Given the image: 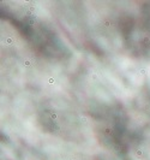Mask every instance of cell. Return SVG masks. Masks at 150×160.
<instances>
[{
	"instance_id": "1",
	"label": "cell",
	"mask_w": 150,
	"mask_h": 160,
	"mask_svg": "<svg viewBox=\"0 0 150 160\" xmlns=\"http://www.w3.org/2000/svg\"><path fill=\"white\" fill-rule=\"evenodd\" d=\"M6 15V18L11 21L13 27H16L19 32L23 35L29 43L43 56L51 57H63L65 48L63 43L59 41L53 32L42 24H36L32 21L28 19H18L12 15Z\"/></svg>"
}]
</instances>
